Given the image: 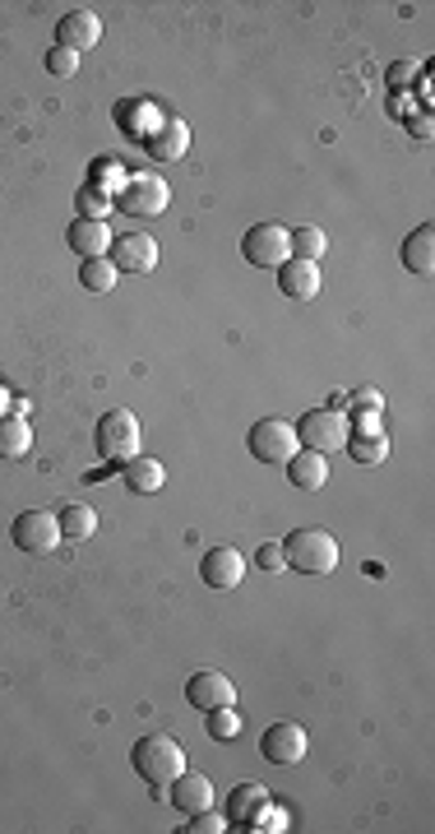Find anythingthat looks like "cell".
<instances>
[{
	"mask_svg": "<svg viewBox=\"0 0 435 834\" xmlns=\"http://www.w3.org/2000/svg\"><path fill=\"white\" fill-rule=\"evenodd\" d=\"M33 450V426L19 413H0V459H24Z\"/></svg>",
	"mask_w": 435,
	"mask_h": 834,
	"instance_id": "44dd1931",
	"label": "cell"
},
{
	"mask_svg": "<svg viewBox=\"0 0 435 834\" xmlns=\"http://www.w3.org/2000/svg\"><path fill=\"white\" fill-rule=\"evenodd\" d=\"M172 807L181 811V817H195V811H204L213 807V784H209V774H195V770H181L172 779Z\"/></svg>",
	"mask_w": 435,
	"mask_h": 834,
	"instance_id": "e0dca14e",
	"label": "cell"
},
{
	"mask_svg": "<svg viewBox=\"0 0 435 834\" xmlns=\"http://www.w3.org/2000/svg\"><path fill=\"white\" fill-rule=\"evenodd\" d=\"M47 70L56 74V80H74L79 56H74V51H66V47H51V51H47Z\"/></svg>",
	"mask_w": 435,
	"mask_h": 834,
	"instance_id": "f1b7e54d",
	"label": "cell"
},
{
	"mask_svg": "<svg viewBox=\"0 0 435 834\" xmlns=\"http://www.w3.org/2000/svg\"><path fill=\"white\" fill-rule=\"evenodd\" d=\"M111 209H116L111 190H103V186H84V196H79V219H93V223H103Z\"/></svg>",
	"mask_w": 435,
	"mask_h": 834,
	"instance_id": "484cf974",
	"label": "cell"
},
{
	"mask_svg": "<svg viewBox=\"0 0 435 834\" xmlns=\"http://www.w3.org/2000/svg\"><path fill=\"white\" fill-rule=\"evenodd\" d=\"M200 575H204V585L217 589V594H223V589H236V585L246 579V556L236 552V548H209Z\"/></svg>",
	"mask_w": 435,
	"mask_h": 834,
	"instance_id": "4fadbf2b",
	"label": "cell"
},
{
	"mask_svg": "<svg viewBox=\"0 0 435 834\" xmlns=\"http://www.w3.org/2000/svg\"><path fill=\"white\" fill-rule=\"evenodd\" d=\"M306 728L302 724H273L264 728L260 737V755L269 765H296V761H306Z\"/></svg>",
	"mask_w": 435,
	"mask_h": 834,
	"instance_id": "8fae6325",
	"label": "cell"
},
{
	"mask_svg": "<svg viewBox=\"0 0 435 834\" xmlns=\"http://www.w3.org/2000/svg\"><path fill=\"white\" fill-rule=\"evenodd\" d=\"M412 80H418V66H412V61H399V66H389V89H393V93L412 89Z\"/></svg>",
	"mask_w": 435,
	"mask_h": 834,
	"instance_id": "d6a6232c",
	"label": "cell"
},
{
	"mask_svg": "<svg viewBox=\"0 0 435 834\" xmlns=\"http://www.w3.org/2000/svg\"><path fill=\"white\" fill-rule=\"evenodd\" d=\"M412 130H418L422 140H426V134H431V116H418V121H412Z\"/></svg>",
	"mask_w": 435,
	"mask_h": 834,
	"instance_id": "d590c367",
	"label": "cell"
},
{
	"mask_svg": "<svg viewBox=\"0 0 435 834\" xmlns=\"http://www.w3.org/2000/svg\"><path fill=\"white\" fill-rule=\"evenodd\" d=\"M279 293L287 297V302H315L320 297V265L315 260H287V265H279Z\"/></svg>",
	"mask_w": 435,
	"mask_h": 834,
	"instance_id": "2e32d148",
	"label": "cell"
},
{
	"mask_svg": "<svg viewBox=\"0 0 435 834\" xmlns=\"http://www.w3.org/2000/svg\"><path fill=\"white\" fill-rule=\"evenodd\" d=\"M111 200H116V209H121V213H130V219H157V213L167 209L172 190H167L163 177H149V172H140V177H130Z\"/></svg>",
	"mask_w": 435,
	"mask_h": 834,
	"instance_id": "8992f818",
	"label": "cell"
},
{
	"mask_svg": "<svg viewBox=\"0 0 435 834\" xmlns=\"http://www.w3.org/2000/svg\"><path fill=\"white\" fill-rule=\"evenodd\" d=\"M167 488V469L157 459H149V455H140V459H130L126 463V492H134V496H153V492H163Z\"/></svg>",
	"mask_w": 435,
	"mask_h": 834,
	"instance_id": "ffe728a7",
	"label": "cell"
},
{
	"mask_svg": "<svg viewBox=\"0 0 435 834\" xmlns=\"http://www.w3.org/2000/svg\"><path fill=\"white\" fill-rule=\"evenodd\" d=\"M61 533H66V542H89L97 533V510L89 501H70L61 510Z\"/></svg>",
	"mask_w": 435,
	"mask_h": 834,
	"instance_id": "603a6c76",
	"label": "cell"
},
{
	"mask_svg": "<svg viewBox=\"0 0 435 834\" xmlns=\"http://www.w3.org/2000/svg\"><path fill=\"white\" fill-rule=\"evenodd\" d=\"M287 478L296 492H320L329 482V455L320 450H296V459L287 463Z\"/></svg>",
	"mask_w": 435,
	"mask_h": 834,
	"instance_id": "d6986e66",
	"label": "cell"
},
{
	"mask_svg": "<svg viewBox=\"0 0 435 834\" xmlns=\"http://www.w3.org/2000/svg\"><path fill=\"white\" fill-rule=\"evenodd\" d=\"M348 432H357V436H385V422H380V413H375V409H362V413H352Z\"/></svg>",
	"mask_w": 435,
	"mask_h": 834,
	"instance_id": "1f68e13d",
	"label": "cell"
},
{
	"mask_svg": "<svg viewBox=\"0 0 435 834\" xmlns=\"http://www.w3.org/2000/svg\"><path fill=\"white\" fill-rule=\"evenodd\" d=\"M10 533H14V548L28 552V556H51L66 542L61 515H56V510H24V515L14 519Z\"/></svg>",
	"mask_w": 435,
	"mask_h": 834,
	"instance_id": "277c9868",
	"label": "cell"
},
{
	"mask_svg": "<svg viewBox=\"0 0 435 834\" xmlns=\"http://www.w3.org/2000/svg\"><path fill=\"white\" fill-rule=\"evenodd\" d=\"M66 242L79 260H97V256H107L111 250V227L107 223H93V219H74L70 232H66Z\"/></svg>",
	"mask_w": 435,
	"mask_h": 834,
	"instance_id": "ac0fdd59",
	"label": "cell"
},
{
	"mask_svg": "<svg viewBox=\"0 0 435 834\" xmlns=\"http://www.w3.org/2000/svg\"><path fill=\"white\" fill-rule=\"evenodd\" d=\"M325 250H329V237H325V232L320 227H292V256L296 260H315V265H320V256H325Z\"/></svg>",
	"mask_w": 435,
	"mask_h": 834,
	"instance_id": "cb8c5ba5",
	"label": "cell"
},
{
	"mask_svg": "<svg viewBox=\"0 0 435 834\" xmlns=\"http://www.w3.org/2000/svg\"><path fill=\"white\" fill-rule=\"evenodd\" d=\"M186 830L190 834H217V830H227V817H223V811H213V807H204V811H195Z\"/></svg>",
	"mask_w": 435,
	"mask_h": 834,
	"instance_id": "f546056e",
	"label": "cell"
},
{
	"mask_svg": "<svg viewBox=\"0 0 435 834\" xmlns=\"http://www.w3.org/2000/svg\"><path fill=\"white\" fill-rule=\"evenodd\" d=\"M348 403H357V409H375V413L385 409V399H380V390H352V395H348Z\"/></svg>",
	"mask_w": 435,
	"mask_h": 834,
	"instance_id": "836d02e7",
	"label": "cell"
},
{
	"mask_svg": "<svg viewBox=\"0 0 435 834\" xmlns=\"http://www.w3.org/2000/svg\"><path fill=\"white\" fill-rule=\"evenodd\" d=\"M260 825H264V830H273V834H279V830H287V811H283V807H264ZM260 825H255V830H260Z\"/></svg>",
	"mask_w": 435,
	"mask_h": 834,
	"instance_id": "e575fe53",
	"label": "cell"
},
{
	"mask_svg": "<svg viewBox=\"0 0 435 834\" xmlns=\"http://www.w3.org/2000/svg\"><path fill=\"white\" fill-rule=\"evenodd\" d=\"M296 450H302V441L287 418H260L250 426V455L260 463H292Z\"/></svg>",
	"mask_w": 435,
	"mask_h": 834,
	"instance_id": "5b68a950",
	"label": "cell"
},
{
	"mask_svg": "<svg viewBox=\"0 0 435 834\" xmlns=\"http://www.w3.org/2000/svg\"><path fill=\"white\" fill-rule=\"evenodd\" d=\"M111 265L116 274H153L157 269V242L149 237V232H126V237L111 242Z\"/></svg>",
	"mask_w": 435,
	"mask_h": 834,
	"instance_id": "9c48e42d",
	"label": "cell"
},
{
	"mask_svg": "<svg viewBox=\"0 0 435 834\" xmlns=\"http://www.w3.org/2000/svg\"><path fill=\"white\" fill-rule=\"evenodd\" d=\"M116 279H121V274H116V265H111L107 256H97V260H84V269H79V283H84L89 293H111V287H116Z\"/></svg>",
	"mask_w": 435,
	"mask_h": 834,
	"instance_id": "d4e9b609",
	"label": "cell"
},
{
	"mask_svg": "<svg viewBox=\"0 0 435 834\" xmlns=\"http://www.w3.org/2000/svg\"><path fill=\"white\" fill-rule=\"evenodd\" d=\"M352 459L357 463H385L389 459V441L385 436H352Z\"/></svg>",
	"mask_w": 435,
	"mask_h": 834,
	"instance_id": "83f0119b",
	"label": "cell"
},
{
	"mask_svg": "<svg viewBox=\"0 0 435 834\" xmlns=\"http://www.w3.org/2000/svg\"><path fill=\"white\" fill-rule=\"evenodd\" d=\"M255 561H260V571H269V575H279V571H287L283 542H260V552H255Z\"/></svg>",
	"mask_w": 435,
	"mask_h": 834,
	"instance_id": "4dcf8cb0",
	"label": "cell"
},
{
	"mask_svg": "<svg viewBox=\"0 0 435 834\" xmlns=\"http://www.w3.org/2000/svg\"><path fill=\"white\" fill-rule=\"evenodd\" d=\"M236 732H242V714H236V705L209 709V737H213V742H232Z\"/></svg>",
	"mask_w": 435,
	"mask_h": 834,
	"instance_id": "4316f807",
	"label": "cell"
},
{
	"mask_svg": "<svg viewBox=\"0 0 435 834\" xmlns=\"http://www.w3.org/2000/svg\"><path fill=\"white\" fill-rule=\"evenodd\" d=\"M144 149H149V158H157V163H181L186 149H190V126L176 121V116H163L157 130L144 140Z\"/></svg>",
	"mask_w": 435,
	"mask_h": 834,
	"instance_id": "9a60e30c",
	"label": "cell"
},
{
	"mask_svg": "<svg viewBox=\"0 0 435 834\" xmlns=\"http://www.w3.org/2000/svg\"><path fill=\"white\" fill-rule=\"evenodd\" d=\"M283 556H287V571H302V575H333L339 571V542H333L329 529H292L283 538Z\"/></svg>",
	"mask_w": 435,
	"mask_h": 834,
	"instance_id": "7a4b0ae2",
	"label": "cell"
},
{
	"mask_svg": "<svg viewBox=\"0 0 435 834\" xmlns=\"http://www.w3.org/2000/svg\"><path fill=\"white\" fill-rule=\"evenodd\" d=\"M403 269H412V274H431L435 269V227L431 223H422L403 242Z\"/></svg>",
	"mask_w": 435,
	"mask_h": 834,
	"instance_id": "7402d4cb",
	"label": "cell"
},
{
	"mask_svg": "<svg viewBox=\"0 0 435 834\" xmlns=\"http://www.w3.org/2000/svg\"><path fill=\"white\" fill-rule=\"evenodd\" d=\"M140 450H144L140 418H134L130 409L103 413V422H97V455H103L107 463H130V459H140Z\"/></svg>",
	"mask_w": 435,
	"mask_h": 834,
	"instance_id": "3957f363",
	"label": "cell"
},
{
	"mask_svg": "<svg viewBox=\"0 0 435 834\" xmlns=\"http://www.w3.org/2000/svg\"><path fill=\"white\" fill-rule=\"evenodd\" d=\"M97 43H103V19H97L93 10H70L61 24H56V47H66L74 56L93 51Z\"/></svg>",
	"mask_w": 435,
	"mask_h": 834,
	"instance_id": "7c38bea8",
	"label": "cell"
},
{
	"mask_svg": "<svg viewBox=\"0 0 435 834\" xmlns=\"http://www.w3.org/2000/svg\"><path fill=\"white\" fill-rule=\"evenodd\" d=\"M242 256L260 269H279L292 260V227L283 223H255L242 242Z\"/></svg>",
	"mask_w": 435,
	"mask_h": 834,
	"instance_id": "52a82bcc",
	"label": "cell"
},
{
	"mask_svg": "<svg viewBox=\"0 0 435 834\" xmlns=\"http://www.w3.org/2000/svg\"><path fill=\"white\" fill-rule=\"evenodd\" d=\"M264 807H269L264 784H236L227 792V802H223V817H227V825L255 830V825H260V817H264Z\"/></svg>",
	"mask_w": 435,
	"mask_h": 834,
	"instance_id": "5bb4252c",
	"label": "cell"
},
{
	"mask_svg": "<svg viewBox=\"0 0 435 834\" xmlns=\"http://www.w3.org/2000/svg\"><path fill=\"white\" fill-rule=\"evenodd\" d=\"M0 409H5V390H0Z\"/></svg>",
	"mask_w": 435,
	"mask_h": 834,
	"instance_id": "8d00e7d4",
	"label": "cell"
},
{
	"mask_svg": "<svg viewBox=\"0 0 435 834\" xmlns=\"http://www.w3.org/2000/svg\"><path fill=\"white\" fill-rule=\"evenodd\" d=\"M296 441H302V450H339V445H348V413H333V409H315V413H302V422H296Z\"/></svg>",
	"mask_w": 435,
	"mask_h": 834,
	"instance_id": "ba28073f",
	"label": "cell"
},
{
	"mask_svg": "<svg viewBox=\"0 0 435 834\" xmlns=\"http://www.w3.org/2000/svg\"><path fill=\"white\" fill-rule=\"evenodd\" d=\"M186 701L209 714V709H223V705H236V686H232V677H223L217 668H200L186 682Z\"/></svg>",
	"mask_w": 435,
	"mask_h": 834,
	"instance_id": "30bf717a",
	"label": "cell"
},
{
	"mask_svg": "<svg viewBox=\"0 0 435 834\" xmlns=\"http://www.w3.org/2000/svg\"><path fill=\"white\" fill-rule=\"evenodd\" d=\"M130 761H134V774H140L144 784L172 788V779L186 770V747L176 742V737H167V732H149V737L134 742Z\"/></svg>",
	"mask_w": 435,
	"mask_h": 834,
	"instance_id": "6da1fadb",
	"label": "cell"
}]
</instances>
